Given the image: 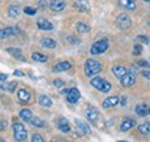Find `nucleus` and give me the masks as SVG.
Here are the masks:
<instances>
[{
  "instance_id": "nucleus-16",
  "label": "nucleus",
  "mask_w": 150,
  "mask_h": 142,
  "mask_svg": "<svg viewBox=\"0 0 150 142\" xmlns=\"http://www.w3.org/2000/svg\"><path fill=\"white\" fill-rule=\"evenodd\" d=\"M134 126H135V121L134 120H131V118H125V120L120 123V131L121 132H126V131L133 128Z\"/></svg>"
},
{
  "instance_id": "nucleus-43",
  "label": "nucleus",
  "mask_w": 150,
  "mask_h": 142,
  "mask_svg": "<svg viewBox=\"0 0 150 142\" xmlns=\"http://www.w3.org/2000/svg\"><path fill=\"white\" fill-rule=\"evenodd\" d=\"M39 5H40V8H45L46 4H44V0H40V1H39Z\"/></svg>"
},
{
  "instance_id": "nucleus-5",
  "label": "nucleus",
  "mask_w": 150,
  "mask_h": 142,
  "mask_svg": "<svg viewBox=\"0 0 150 142\" xmlns=\"http://www.w3.org/2000/svg\"><path fill=\"white\" fill-rule=\"evenodd\" d=\"M116 24H118L120 29L126 30L131 27V19L129 15H126V14H120V15H118V18H116Z\"/></svg>"
},
{
  "instance_id": "nucleus-29",
  "label": "nucleus",
  "mask_w": 150,
  "mask_h": 142,
  "mask_svg": "<svg viewBox=\"0 0 150 142\" xmlns=\"http://www.w3.org/2000/svg\"><path fill=\"white\" fill-rule=\"evenodd\" d=\"M138 131L142 135H149L150 133V122H145V123L140 125L138 127Z\"/></svg>"
},
{
  "instance_id": "nucleus-21",
  "label": "nucleus",
  "mask_w": 150,
  "mask_h": 142,
  "mask_svg": "<svg viewBox=\"0 0 150 142\" xmlns=\"http://www.w3.org/2000/svg\"><path fill=\"white\" fill-rule=\"evenodd\" d=\"M111 70H112V74L118 78H121L126 72H128V70H126L124 67H121V65H115V67H112Z\"/></svg>"
},
{
  "instance_id": "nucleus-10",
  "label": "nucleus",
  "mask_w": 150,
  "mask_h": 142,
  "mask_svg": "<svg viewBox=\"0 0 150 142\" xmlns=\"http://www.w3.org/2000/svg\"><path fill=\"white\" fill-rule=\"evenodd\" d=\"M85 117H86L88 121H90V122H93V123H95V122L98 121V118H99V111H98L96 108H94V107L88 108L86 112H85Z\"/></svg>"
},
{
  "instance_id": "nucleus-23",
  "label": "nucleus",
  "mask_w": 150,
  "mask_h": 142,
  "mask_svg": "<svg viewBox=\"0 0 150 142\" xmlns=\"http://www.w3.org/2000/svg\"><path fill=\"white\" fill-rule=\"evenodd\" d=\"M39 105L41 107H50L51 105H53V101L48 97L45 96V94H41V96L39 97Z\"/></svg>"
},
{
  "instance_id": "nucleus-44",
  "label": "nucleus",
  "mask_w": 150,
  "mask_h": 142,
  "mask_svg": "<svg viewBox=\"0 0 150 142\" xmlns=\"http://www.w3.org/2000/svg\"><path fill=\"white\" fill-rule=\"evenodd\" d=\"M125 103H126V99H125V97H124L123 99H121V105H123V106H125Z\"/></svg>"
},
{
  "instance_id": "nucleus-41",
  "label": "nucleus",
  "mask_w": 150,
  "mask_h": 142,
  "mask_svg": "<svg viewBox=\"0 0 150 142\" xmlns=\"http://www.w3.org/2000/svg\"><path fill=\"white\" fill-rule=\"evenodd\" d=\"M69 42H70V43H71V44H78L79 43V40L76 39V38H73V37H69Z\"/></svg>"
},
{
  "instance_id": "nucleus-28",
  "label": "nucleus",
  "mask_w": 150,
  "mask_h": 142,
  "mask_svg": "<svg viewBox=\"0 0 150 142\" xmlns=\"http://www.w3.org/2000/svg\"><path fill=\"white\" fill-rule=\"evenodd\" d=\"M31 58H33V60H35V62H40V63L48 62V57L44 55V54H41V53H33Z\"/></svg>"
},
{
  "instance_id": "nucleus-30",
  "label": "nucleus",
  "mask_w": 150,
  "mask_h": 142,
  "mask_svg": "<svg viewBox=\"0 0 150 142\" xmlns=\"http://www.w3.org/2000/svg\"><path fill=\"white\" fill-rule=\"evenodd\" d=\"M30 122H31V125H33V126H34V127H38V128H41V127H44V121H41L39 117L31 118Z\"/></svg>"
},
{
  "instance_id": "nucleus-46",
  "label": "nucleus",
  "mask_w": 150,
  "mask_h": 142,
  "mask_svg": "<svg viewBox=\"0 0 150 142\" xmlns=\"http://www.w3.org/2000/svg\"><path fill=\"white\" fill-rule=\"evenodd\" d=\"M118 142H128V141H118Z\"/></svg>"
},
{
  "instance_id": "nucleus-35",
  "label": "nucleus",
  "mask_w": 150,
  "mask_h": 142,
  "mask_svg": "<svg viewBox=\"0 0 150 142\" xmlns=\"http://www.w3.org/2000/svg\"><path fill=\"white\" fill-rule=\"evenodd\" d=\"M137 40H139V42H142V43H144V44H149V38L148 37H145V35H138L137 37Z\"/></svg>"
},
{
  "instance_id": "nucleus-27",
  "label": "nucleus",
  "mask_w": 150,
  "mask_h": 142,
  "mask_svg": "<svg viewBox=\"0 0 150 142\" xmlns=\"http://www.w3.org/2000/svg\"><path fill=\"white\" fill-rule=\"evenodd\" d=\"M8 14L10 18H16L19 14H20V8L18 5H10L9 6V10H8Z\"/></svg>"
},
{
  "instance_id": "nucleus-3",
  "label": "nucleus",
  "mask_w": 150,
  "mask_h": 142,
  "mask_svg": "<svg viewBox=\"0 0 150 142\" xmlns=\"http://www.w3.org/2000/svg\"><path fill=\"white\" fill-rule=\"evenodd\" d=\"M13 135H14V140L15 141L23 142V141L26 140L28 131L23 123H14L13 125Z\"/></svg>"
},
{
  "instance_id": "nucleus-36",
  "label": "nucleus",
  "mask_w": 150,
  "mask_h": 142,
  "mask_svg": "<svg viewBox=\"0 0 150 142\" xmlns=\"http://www.w3.org/2000/svg\"><path fill=\"white\" fill-rule=\"evenodd\" d=\"M53 84L55 87H58V88H62L63 86H64V82L62 79H54V82H53Z\"/></svg>"
},
{
  "instance_id": "nucleus-32",
  "label": "nucleus",
  "mask_w": 150,
  "mask_h": 142,
  "mask_svg": "<svg viewBox=\"0 0 150 142\" xmlns=\"http://www.w3.org/2000/svg\"><path fill=\"white\" fill-rule=\"evenodd\" d=\"M31 142H44L43 136L39 135V133H34L31 137Z\"/></svg>"
},
{
  "instance_id": "nucleus-39",
  "label": "nucleus",
  "mask_w": 150,
  "mask_h": 142,
  "mask_svg": "<svg viewBox=\"0 0 150 142\" xmlns=\"http://www.w3.org/2000/svg\"><path fill=\"white\" fill-rule=\"evenodd\" d=\"M142 74L144 75L145 78H148V79H150V70H142Z\"/></svg>"
},
{
  "instance_id": "nucleus-11",
  "label": "nucleus",
  "mask_w": 150,
  "mask_h": 142,
  "mask_svg": "<svg viewBox=\"0 0 150 142\" xmlns=\"http://www.w3.org/2000/svg\"><path fill=\"white\" fill-rule=\"evenodd\" d=\"M118 3L121 8H124L129 11L137 10V3H135V0H118Z\"/></svg>"
},
{
  "instance_id": "nucleus-33",
  "label": "nucleus",
  "mask_w": 150,
  "mask_h": 142,
  "mask_svg": "<svg viewBox=\"0 0 150 142\" xmlns=\"http://www.w3.org/2000/svg\"><path fill=\"white\" fill-rule=\"evenodd\" d=\"M24 13L28 14V15H35V14H36V9L30 8V6H25L24 8Z\"/></svg>"
},
{
  "instance_id": "nucleus-2",
  "label": "nucleus",
  "mask_w": 150,
  "mask_h": 142,
  "mask_svg": "<svg viewBox=\"0 0 150 142\" xmlns=\"http://www.w3.org/2000/svg\"><path fill=\"white\" fill-rule=\"evenodd\" d=\"M90 84L95 89H98V91H100L103 93H108V92L111 91V84L108 82L106 79L101 78V77H96V75L93 77L90 80Z\"/></svg>"
},
{
  "instance_id": "nucleus-48",
  "label": "nucleus",
  "mask_w": 150,
  "mask_h": 142,
  "mask_svg": "<svg viewBox=\"0 0 150 142\" xmlns=\"http://www.w3.org/2000/svg\"><path fill=\"white\" fill-rule=\"evenodd\" d=\"M149 23H150V18H149Z\"/></svg>"
},
{
  "instance_id": "nucleus-19",
  "label": "nucleus",
  "mask_w": 150,
  "mask_h": 142,
  "mask_svg": "<svg viewBox=\"0 0 150 142\" xmlns=\"http://www.w3.org/2000/svg\"><path fill=\"white\" fill-rule=\"evenodd\" d=\"M18 98L20 99L21 102H29L30 101V93L26 89H19L18 91Z\"/></svg>"
},
{
  "instance_id": "nucleus-14",
  "label": "nucleus",
  "mask_w": 150,
  "mask_h": 142,
  "mask_svg": "<svg viewBox=\"0 0 150 142\" xmlns=\"http://www.w3.org/2000/svg\"><path fill=\"white\" fill-rule=\"evenodd\" d=\"M116 105H119V97L116 96H110L104 99V102L101 103L103 108H110V107H115Z\"/></svg>"
},
{
  "instance_id": "nucleus-6",
  "label": "nucleus",
  "mask_w": 150,
  "mask_h": 142,
  "mask_svg": "<svg viewBox=\"0 0 150 142\" xmlns=\"http://www.w3.org/2000/svg\"><path fill=\"white\" fill-rule=\"evenodd\" d=\"M135 80H137V77H135V74L133 72H126L123 77L120 78V83L123 84L124 87H130L135 83Z\"/></svg>"
},
{
  "instance_id": "nucleus-15",
  "label": "nucleus",
  "mask_w": 150,
  "mask_h": 142,
  "mask_svg": "<svg viewBox=\"0 0 150 142\" xmlns=\"http://www.w3.org/2000/svg\"><path fill=\"white\" fill-rule=\"evenodd\" d=\"M16 30H18L16 28H13V27L3 28V29H0V39H6V38L16 34V33H18Z\"/></svg>"
},
{
  "instance_id": "nucleus-37",
  "label": "nucleus",
  "mask_w": 150,
  "mask_h": 142,
  "mask_svg": "<svg viewBox=\"0 0 150 142\" xmlns=\"http://www.w3.org/2000/svg\"><path fill=\"white\" fill-rule=\"evenodd\" d=\"M138 65H140V67H144V68H149L150 65H149V63L146 62V60H138Z\"/></svg>"
},
{
  "instance_id": "nucleus-1",
  "label": "nucleus",
  "mask_w": 150,
  "mask_h": 142,
  "mask_svg": "<svg viewBox=\"0 0 150 142\" xmlns=\"http://www.w3.org/2000/svg\"><path fill=\"white\" fill-rule=\"evenodd\" d=\"M84 70H85V75L88 77H95L96 74H99L103 70V65L95 59L89 58L85 62V67H84Z\"/></svg>"
},
{
  "instance_id": "nucleus-20",
  "label": "nucleus",
  "mask_w": 150,
  "mask_h": 142,
  "mask_svg": "<svg viewBox=\"0 0 150 142\" xmlns=\"http://www.w3.org/2000/svg\"><path fill=\"white\" fill-rule=\"evenodd\" d=\"M41 47L53 49L56 47V42L54 39H51V38H44V39H41Z\"/></svg>"
},
{
  "instance_id": "nucleus-38",
  "label": "nucleus",
  "mask_w": 150,
  "mask_h": 142,
  "mask_svg": "<svg viewBox=\"0 0 150 142\" xmlns=\"http://www.w3.org/2000/svg\"><path fill=\"white\" fill-rule=\"evenodd\" d=\"M6 126H8V122H6L5 120H0V132L5 130Z\"/></svg>"
},
{
  "instance_id": "nucleus-25",
  "label": "nucleus",
  "mask_w": 150,
  "mask_h": 142,
  "mask_svg": "<svg viewBox=\"0 0 150 142\" xmlns=\"http://www.w3.org/2000/svg\"><path fill=\"white\" fill-rule=\"evenodd\" d=\"M76 30H78V33H81V34H84V33H89V32H90V27H89L86 23H84V22H79L76 24Z\"/></svg>"
},
{
  "instance_id": "nucleus-18",
  "label": "nucleus",
  "mask_w": 150,
  "mask_h": 142,
  "mask_svg": "<svg viewBox=\"0 0 150 142\" xmlns=\"http://www.w3.org/2000/svg\"><path fill=\"white\" fill-rule=\"evenodd\" d=\"M75 125L78 126V128L80 130L84 135H89V133L91 132V131H90V127H89V126L85 123V122H83V121H80V120H75Z\"/></svg>"
},
{
  "instance_id": "nucleus-40",
  "label": "nucleus",
  "mask_w": 150,
  "mask_h": 142,
  "mask_svg": "<svg viewBox=\"0 0 150 142\" xmlns=\"http://www.w3.org/2000/svg\"><path fill=\"white\" fill-rule=\"evenodd\" d=\"M14 75H16V77H24V72H21V70L16 69L15 72H14Z\"/></svg>"
},
{
  "instance_id": "nucleus-45",
  "label": "nucleus",
  "mask_w": 150,
  "mask_h": 142,
  "mask_svg": "<svg viewBox=\"0 0 150 142\" xmlns=\"http://www.w3.org/2000/svg\"><path fill=\"white\" fill-rule=\"evenodd\" d=\"M144 1H145V3H149V4H150V0H144Z\"/></svg>"
},
{
  "instance_id": "nucleus-26",
  "label": "nucleus",
  "mask_w": 150,
  "mask_h": 142,
  "mask_svg": "<svg viewBox=\"0 0 150 142\" xmlns=\"http://www.w3.org/2000/svg\"><path fill=\"white\" fill-rule=\"evenodd\" d=\"M6 52H8L9 54H11L13 57H15V58H19V59H21V60H25V59L21 57V53H23V52H21L20 48H8Z\"/></svg>"
},
{
  "instance_id": "nucleus-7",
  "label": "nucleus",
  "mask_w": 150,
  "mask_h": 142,
  "mask_svg": "<svg viewBox=\"0 0 150 142\" xmlns=\"http://www.w3.org/2000/svg\"><path fill=\"white\" fill-rule=\"evenodd\" d=\"M80 92H79L78 88H70L67 92V101L69 103H76L79 99H80Z\"/></svg>"
},
{
  "instance_id": "nucleus-22",
  "label": "nucleus",
  "mask_w": 150,
  "mask_h": 142,
  "mask_svg": "<svg viewBox=\"0 0 150 142\" xmlns=\"http://www.w3.org/2000/svg\"><path fill=\"white\" fill-rule=\"evenodd\" d=\"M19 116H20L21 120H24L25 122L30 121L33 118V113L30 110H28V108H23V110L20 111V113H19Z\"/></svg>"
},
{
  "instance_id": "nucleus-17",
  "label": "nucleus",
  "mask_w": 150,
  "mask_h": 142,
  "mask_svg": "<svg viewBox=\"0 0 150 142\" xmlns=\"http://www.w3.org/2000/svg\"><path fill=\"white\" fill-rule=\"evenodd\" d=\"M70 68H71V64L68 60H63V62H59L54 67V72H64V70H69Z\"/></svg>"
},
{
  "instance_id": "nucleus-24",
  "label": "nucleus",
  "mask_w": 150,
  "mask_h": 142,
  "mask_svg": "<svg viewBox=\"0 0 150 142\" xmlns=\"http://www.w3.org/2000/svg\"><path fill=\"white\" fill-rule=\"evenodd\" d=\"M59 130L64 132V133H68V132H70V126L68 123L67 118H62V120L59 121Z\"/></svg>"
},
{
  "instance_id": "nucleus-31",
  "label": "nucleus",
  "mask_w": 150,
  "mask_h": 142,
  "mask_svg": "<svg viewBox=\"0 0 150 142\" xmlns=\"http://www.w3.org/2000/svg\"><path fill=\"white\" fill-rule=\"evenodd\" d=\"M6 91L8 92H15V89H16V87H18V82H15V80H14V82H10L9 84H6Z\"/></svg>"
},
{
  "instance_id": "nucleus-34",
  "label": "nucleus",
  "mask_w": 150,
  "mask_h": 142,
  "mask_svg": "<svg viewBox=\"0 0 150 142\" xmlns=\"http://www.w3.org/2000/svg\"><path fill=\"white\" fill-rule=\"evenodd\" d=\"M142 52H143V47L142 45H134V50H133V54L134 55H139V54H142Z\"/></svg>"
},
{
  "instance_id": "nucleus-12",
  "label": "nucleus",
  "mask_w": 150,
  "mask_h": 142,
  "mask_svg": "<svg viewBox=\"0 0 150 142\" xmlns=\"http://www.w3.org/2000/svg\"><path fill=\"white\" fill-rule=\"evenodd\" d=\"M135 112H137V115L142 116V117L149 116L150 115V105H148V103H142V105H138L137 107H135Z\"/></svg>"
},
{
  "instance_id": "nucleus-13",
  "label": "nucleus",
  "mask_w": 150,
  "mask_h": 142,
  "mask_svg": "<svg viewBox=\"0 0 150 142\" xmlns=\"http://www.w3.org/2000/svg\"><path fill=\"white\" fill-rule=\"evenodd\" d=\"M74 8L78 9L79 11H89L90 10V4H89L88 0H76V1L74 3Z\"/></svg>"
},
{
  "instance_id": "nucleus-42",
  "label": "nucleus",
  "mask_w": 150,
  "mask_h": 142,
  "mask_svg": "<svg viewBox=\"0 0 150 142\" xmlns=\"http://www.w3.org/2000/svg\"><path fill=\"white\" fill-rule=\"evenodd\" d=\"M8 79V74H4V73H0V80L4 82V80Z\"/></svg>"
},
{
  "instance_id": "nucleus-47",
  "label": "nucleus",
  "mask_w": 150,
  "mask_h": 142,
  "mask_svg": "<svg viewBox=\"0 0 150 142\" xmlns=\"http://www.w3.org/2000/svg\"><path fill=\"white\" fill-rule=\"evenodd\" d=\"M0 142H5V141H4V140H0Z\"/></svg>"
},
{
  "instance_id": "nucleus-8",
  "label": "nucleus",
  "mask_w": 150,
  "mask_h": 142,
  "mask_svg": "<svg viewBox=\"0 0 150 142\" xmlns=\"http://www.w3.org/2000/svg\"><path fill=\"white\" fill-rule=\"evenodd\" d=\"M36 25H38V28H39L40 30H45V32H50V30L54 29V25L51 24L49 20H46V19H44V18L38 19Z\"/></svg>"
},
{
  "instance_id": "nucleus-4",
  "label": "nucleus",
  "mask_w": 150,
  "mask_h": 142,
  "mask_svg": "<svg viewBox=\"0 0 150 142\" xmlns=\"http://www.w3.org/2000/svg\"><path fill=\"white\" fill-rule=\"evenodd\" d=\"M108 48H109V42H108V39H100L91 45L90 53L93 55H100L103 53H105Z\"/></svg>"
},
{
  "instance_id": "nucleus-9",
  "label": "nucleus",
  "mask_w": 150,
  "mask_h": 142,
  "mask_svg": "<svg viewBox=\"0 0 150 142\" xmlns=\"http://www.w3.org/2000/svg\"><path fill=\"white\" fill-rule=\"evenodd\" d=\"M65 6H67L65 0H51L49 4V8L53 11H62L65 9Z\"/></svg>"
}]
</instances>
